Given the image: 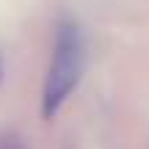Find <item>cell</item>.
<instances>
[{
    "label": "cell",
    "instance_id": "6da1fadb",
    "mask_svg": "<svg viewBox=\"0 0 149 149\" xmlns=\"http://www.w3.org/2000/svg\"><path fill=\"white\" fill-rule=\"evenodd\" d=\"M86 72V42L77 22L64 19L55 28L53 53L42 83V116L53 119L64 108V102L74 94Z\"/></svg>",
    "mask_w": 149,
    "mask_h": 149
},
{
    "label": "cell",
    "instance_id": "7a4b0ae2",
    "mask_svg": "<svg viewBox=\"0 0 149 149\" xmlns=\"http://www.w3.org/2000/svg\"><path fill=\"white\" fill-rule=\"evenodd\" d=\"M0 149H25L14 133H0Z\"/></svg>",
    "mask_w": 149,
    "mask_h": 149
}]
</instances>
